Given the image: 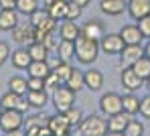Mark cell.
Returning <instances> with one entry per match:
<instances>
[{"label":"cell","mask_w":150,"mask_h":136,"mask_svg":"<svg viewBox=\"0 0 150 136\" xmlns=\"http://www.w3.org/2000/svg\"><path fill=\"white\" fill-rule=\"evenodd\" d=\"M100 55V43L98 41H89L85 37L79 35V39L75 41V57L81 65H91L98 61Z\"/></svg>","instance_id":"obj_1"},{"label":"cell","mask_w":150,"mask_h":136,"mask_svg":"<svg viewBox=\"0 0 150 136\" xmlns=\"http://www.w3.org/2000/svg\"><path fill=\"white\" fill-rule=\"evenodd\" d=\"M77 128L83 136H105L108 134V120H103L98 114H91V116L83 118Z\"/></svg>","instance_id":"obj_2"},{"label":"cell","mask_w":150,"mask_h":136,"mask_svg":"<svg viewBox=\"0 0 150 136\" xmlns=\"http://www.w3.org/2000/svg\"><path fill=\"white\" fill-rule=\"evenodd\" d=\"M53 106L57 112H67L69 108H73L75 104V91L69 89L67 85H59L55 91H53Z\"/></svg>","instance_id":"obj_3"},{"label":"cell","mask_w":150,"mask_h":136,"mask_svg":"<svg viewBox=\"0 0 150 136\" xmlns=\"http://www.w3.org/2000/svg\"><path fill=\"white\" fill-rule=\"evenodd\" d=\"M23 124H25V116L21 110H2V114H0V130L2 132L21 130Z\"/></svg>","instance_id":"obj_4"},{"label":"cell","mask_w":150,"mask_h":136,"mask_svg":"<svg viewBox=\"0 0 150 136\" xmlns=\"http://www.w3.org/2000/svg\"><path fill=\"white\" fill-rule=\"evenodd\" d=\"M100 110H101V114H103L105 118L124 112V108H122V96L116 93V91H108V93H103L101 100H100Z\"/></svg>","instance_id":"obj_5"},{"label":"cell","mask_w":150,"mask_h":136,"mask_svg":"<svg viewBox=\"0 0 150 136\" xmlns=\"http://www.w3.org/2000/svg\"><path fill=\"white\" fill-rule=\"evenodd\" d=\"M28 23L37 28V30H43V33H51V30H55V27H57V21L51 16L45 8L35 10V12L30 14V21H28Z\"/></svg>","instance_id":"obj_6"},{"label":"cell","mask_w":150,"mask_h":136,"mask_svg":"<svg viewBox=\"0 0 150 136\" xmlns=\"http://www.w3.org/2000/svg\"><path fill=\"white\" fill-rule=\"evenodd\" d=\"M126 43L124 39L120 37V33H110V35H103V39L100 41V51L108 55H120L124 51Z\"/></svg>","instance_id":"obj_7"},{"label":"cell","mask_w":150,"mask_h":136,"mask_svg":"<svg viewBox=\"0 0 150 136\" xmlns=\"http://www.w3.org/2000/svg\"><path fill=\"white\" fill-rule=\"evenodd\" d=\"M47 126H49L53 136H69V130H71V124L67 122V116L63 112H57L55 116H49Z\"/></svg>","instance_id":"obj_8"},{"label":"cell","mask_w":150,"mask_h":136,"mask_svg":"<svg viewBox=\"0 0 150 136\" xmlns=\"http://www.w3.org/2000/svg\"><path fill=\"white\" fill-rule=\"evenodd\" d=\"M0 106H2V110H21V112H25L26 108H30L25 96H18V93H14V91H10V89L0 98Z\"/></svg>","instance_id":"obj_9"},{"label":"cell","mask_w":150,"mask_h":136,"mask_svg":"<svg viewBox=\"0 0 150 136\" xmlns=\"http://www.w3.org/2000/svg\"><path fill=\"white\" fill-rule=\"evenodd\" d=\"M10 33H12L14 43H18V45H30V43H35V27L30 23L28 25H21L18 23Z\"/></svg>","instance_id":"obj_10"},{"label":"cell","mask_w":150,"mask_h":136,"mask_svg":"<svg viewBox=\"0 0 150 136\" xmlns=\"http://www.w3.org/2000/svg\"><path fill=\"white\" fill-rule=\"evenodd\" d=\"M126 10L134 21H140V18L150 14V0H128Z\"/></svg>","instance_id":"obj_11"},{"label":"cell","mask_w":150,"mask_h":136,"mask_svg":"<svg viewBox=\"0 0 150 136\" xmlns=\"http://www.w3.org/2000/svg\"><path fill=\"white\" fill-rule=\"evenodd\" d=\"M103 35H105V28H103V25H101L100 21H87L81 27V37H85L89 41H98L100 43L101 39H103Z\"/></svg>","instance_id":"obj_12"},{"label":"cell","mask_w":150,"mask_h":136,"mask_svg":"<svg viewBox=\"0 0 150 136\" xmlns=\"http://www.w3.org/2000/svg\"><path fill=\"white\" fill-rule=\"evenodd\" d=\"M120 79H122L124 89H128V91H136V89H140L144 85V79L138 73H134L132 67H122V77Z\"/></svg>","instance_id":"obj_13"},{"label":"cell","mask_w":150,"mask_h":136,"mask_svg":"<svg viewBox=\"0 0 150 136\" xmlns=\"http://www.w3.org/2000/svg\"><path fill=\"white\" fill-rule=\"evenodd\" d=\"M83 83H85V89L100 91L103 87V73L100 69H87V71H83Z\"/></svg>","instance_id":"obj_14"},{"label":"cell","mask_w":150,"mask_h":136,"mask_svg":"<svg viewBox=\"0 0 150 136\" xmlns=\"http://www.w3.org/2000/svg\"><path fill=\"white\" fill-rule=\"evenodd\" d=\"M67 4H69V0H45V10L55 21H65Z\"/></svg>","instance_id":"obj_15"},{"label":"cell","mask_w":150,"mask_h":136,"mask_svg":"<svg viewBox=\"0 0 150 136\" xmlns=\"http://www.w3.org/2000/svg\"><path fill=\"white\" fill-rule=\"evenodd\" d=\"M120 37L124 39L126 45H142V41H144L138 25H124L120 28Z\"/></svg>","instance_id":"obj_16"},{"label":"cell","mask_w":150,"mask_h":136,"mask_svg":"<svg viewBox=\"0 0 150 136\" xmlns=\"http://www.w3.org/2000/svg\"><path fill=\"white\" fill-rule=\"evenodd\" d=\"M26 102L28 106L35 110H43L49 102V96H47V89H28L26 91Z\"/></svg>","instance_id":"obj_17"},{"label":"cell","mask_w":150,"mask_h":136,"mask_svg":"<svg viewBox=\"0 0 150 136\" xmlns=\"http://www.w3.org/2000/svg\"><path fill=\"white\" fill-rule=\"evenodd\" d=\"M120 55H122V67H130L134 61H138L144 55V47L142 45H126Z\"/></svg>","instance_id":"obj_18"},{"label":"cell","mask_w":150,"mask_h":136,"mask_svg":"<svg viewBox=\"0 0 150 136\" xmlns=\"http://www.w3.org/2000/svg\"><path fill=\"white\" fill-rule=\"evenodd\" d=\"M100 10L108 16H120L126 10V0H100Z\"/></svg>","instance_id":"obj_19"},{"label":"cell","mask_w":150,"mask_h":136,"mask_svg":"<svg viewBox=\"0 0 150 136\" xmlns=\"http://www.w3.org/2000/svg\"><path fill=\"white\" fill-rule=\"evenodd\" d=\"M81 35V27L75 25V21H63L59 27V37L63 41H77Z\"/></svg>","instance_id":"obj_20"},{"label":"cell","mask_w":150,"mask_h":136,"mask_svg":"<svg viewBox=\"0 0 150 136\" xmlns=\"http://www.w3.org/2000/svg\"><path fill=\"white\" fill-rule=\"evenodd\" d=\"M130 114L126 112H120V114H114L108 118V132H124L128 122H130Z\"/></svg>","instance_id":"obj_21"},{"label":"cell","mask_w":150,"mask_h":136,"mask_svg":"<svg viewBox=\"0 0 150 136\" xmlns=\"http://www.w3.org/2000/svg\"><path fill=\"white\" fill-rule=\"evenodd\" d=\"M26 71H28V77H41V79H45L51 73V65L47 61H30V65L26 67Z\"/></svg>","instance_id":"obj_22"},{"label":"cell","mask_w":150,"mask_h":136,"mask_svg":"<svg viewBox=\"0 0 150 136\" xmlns=\"http://www.w3.org/2000/svg\"><path fill=\"white\" fill-rule=\"evenodd\" d=\"M18 25L16 10H0V30H12Z\"/></svg>","instance_id":"obj_23"},{"label":"cell","mask_w":150,"mask_h":136,"mask_svg":"<svg viewBox=\"0 0 150 136\" xmlns=\"http://www.w3.org/2000/svg\"><path fill=\"white\" fill-rule=\"evenodd\" d=\"M10 61H12V65H14L16 69H26L33 59H30V55H28L26 49H16V51L10 53Z\"/></svg>","instance_id":"obj_24"},{"label":"cell","mask_w":150,"mask_h":136,"mask_svg":"<svg viewBox=\"0 0 150 136\" xmlns=\"http://www.w3.org/2000/svg\"><path fill=\"white\" fill-rule=\"evenodd\" d=\"M122 108H124L126 114L136 116V114L140 112V98H136V96H134V91L126 93L124 98H122Z\"/></svg>","instance_id":"obj_25"},{"label":"cell","mask_w":150,"mask_h":136,"mask_svg":"<svg viewBox=\"0 0 150 136\" xmlns=\"http://www.w3.org/2000/svg\"><path fill=\"white\" fill-rule=\"evenodd\" d=\"M57 53H59V59L61 61H71L75 57V41H59L57 45Z\"/></svg>","instance_id":"obj_26"},{"label":"cell","mask_w":150,"mask_h":136,"mask_svg":"<svg viewBox=\"0 0 150 136\" xmlns=\"http://www.w3.org/2000/svg\"><path fill=\"white\" fill-rule=\"evenodd\" d=\"M26 51H28V55H30L33 61H47V57H49V49H47L43 43H39V41L30 43Z\"/></svg>","instance_id":"obj_27"},{"label":"cell","mask_w":150,"mask_h":136,"mask_svg":"<svg viewBox=\"0 0 150 136\" xmlns=\"http://www.w3.org/2000/svg\"><path fill=\"white\" fill-rule=\"evenodd\" d=\"M130 67H132L134 73H138L142 79L150 77V57H146V55H142V57H140L138 61H134Z\"/></svg>","instance_id":"obj_28"},{"label":"cell","mask_w":150,"mask_h":136,"mask_svg":"<svg viewBox=\"0 0 150 136\" xmlns=\"http://www.w3.org/2000/svg\"><path fill=\"white\" fill-rule=\"evenodd\" d=\"M65 85H67L69 89H73L75 93H77V91H81V89L85 87V83H83V71H79V69H73V71H71V75L67 77Z\"/></svg>","instance_id":"obj_29"},{"label":"cell","mask_w":150,"mask_h":136,"mask_svg":"<svg viewBox=\"0 0 150 136\" xmlns=\"http://www.w3.org/2000/svg\"><path fill=\"white\" fill-rule=\"evenodd\" d=\"M8 89L14 91V93H18V96H26V91H28V83H26L25 77L14 75V77H10V81H8Z\"/></svg>","instance_id":"obj_30"},{"label":"cell","mask_w":150,"mask_h":136,"mask_svg":"<svg viewBox=\"0 0 150 136\" xmlns=\"http://www.w3.org/2000/svg\"><path fill=\"white\" fill-rule=\"evenodd\" d=\"M71 71H73V67H71V63L69 61H57V65H55V69H53V73L61 79V83H65L67 81V77L71 75Z\"/></svg>","instance_id":"obj_31"},{"label":"cell","mask_w":150,"mask_h":136,"mask_svg":"<svg viewBox=\"0 0 150 136\" xmlns=\"http://www.w3.org/2000/svg\"><path fill=\"white\" fill-rule=\"evenodd\" d=\"M124 134L126 136H142V134H144V124L132 116V118H130V122H128V126H126Z\"/></svg>","instance_id":"obj_32"},{"label":"cell","mask_w":150,"mask_h":136,"mask_svg":"<svg viewBox=\"0 0 150 136\" xmlns=\"http://www.w3.org/2000/svg\"><path fill=\"white\" fill-rule=\"evenodd\" d=\"M16 10L30 16L35 10H39V0H16Z\"/></svg>","instance_id":"obj_33"},{"label":"cell","mask_w":150,"mask_h":136,"mask_svg":"<svg viewBox=\"0 0 150 136\" xmlns=\"http://www.w3.org/2000/svg\"><path fill=\"white\" fill-rule=\"evenodd\" d=\"M63 114L67 116V122L71 124V128H73V126H79L81 120H83V112H81L79 108H75V106H73V108H69L67 112H63Z\"/></svg>","instance_id":"obj_34"},{"label":"cell","mask_w":150,"mask_h":136,"mask_svg":"<svg viewBox=\"0 0 150 136\" xmlns=\"http://www.w3.org/2000/svg\"><path fill=\"white\" fill-rule=\"evenodd\" d=\"M81 12H83V8L79 6V4H75L69 0V4H67V14H65V21H77L79 16H81Z\"/></svg>","instance_id":"obj_35"},{"label":"cell","mask_w":150,"mask_h":136,"mask_svg":"<svg viewBox=\"0 0 150 136\" xmlns=\"http://www.w3.org/2000/svg\"><path fill=\"white\" fill-rule=\"evenodd\" d=\"M39 43H43V45H45L49 51L57 49V45H59V43H57V39H55V30H51V33H45V35H43V39H41Z\"/></svg>","instance_id":"obj_36"},{"label":"cell","mask_w":150,"mask_h":136,"mask_svg":"<svg viewBox=\"0 0 150 136\" xmlns=\"http://www.w3.org/2000/svg\"><path fill=\"white\" fill-rule=\"evenodd\" d=\"M59 85H61V79H59V77L53 73V69H51V73L45 77V89H47V91H55Z\"/></svg>","instance_id":"obj_37"},{"label":"cell","mask_w":150,"mask_h":136,"mask_svg":"<svg viewBox=\"0 0 150 136\" xmlns=\"http://www.w3.org/2000/svg\"><path fill=\"white\" fill-rule=\"evenodd\" d=\"M138 28H140V33H142L144 39H150V14L138 21Z\"/></svg>","instance_id":"obj_38"},{"label":"cell","mask_w":150,"mask_h":136,"mask_svg":"<svg viewBox=\"0 0 150 136\" xmlns=\"http://www.w3.org/2000/svg\"><path fill=\"white\" fill-rule=\"evenodd\" d=\"M142 118H146V120H150V93L146 96V98H142L140 100V112H138Z\"/></svg>","instance_id":"obj_39"},{"label":"cell","mask_w":150,"mask_h":136,"mask_svg":"<svg viewBox=\"0 0 150 136\" xmlns=\"http://www.w3.org/2000/svg\"><path fill=\"white\" fill-rule=\"evenodd\" d=\"M26 83H28V89H45V79L41 77H28Z\"/></svg>","instance_id":"obj_40"},{"label":"cell","mask_w":150,"mask_h":136,"mask_svg":"<svg viewBox=\"0 0 150 136\" xmlns=\"http://www.w3.org/2000/svg\"><path fill=\"white\" fill-rule=\"evenodd\" d=\"M10 57V47H8V43H4V41H0V65H4V61Z\"/></svg>","instance_id":"obj_41"},{"label":"cell","mask_w":150,"mask_h":136,"mask_svg":"<svg viewBox=\"0 0 150 136\" xmlns=\"http://www.w3.org/2000/svg\"><path fill=\"white\" fill-rule=\"evenodd\" d=\"M0 10H16V0H0Z\"/></svg>","instance_id":"obj_42"},{"label":"cell","mask_w":150,"mask_h":136,"mask_svg":"<svg viewBox=\"0 0 150 136\" xmlns=\"http://www.w3.org/2000/svg\"><path fill=\"white\" fill-rule=\"evenodd\" d=\"M71 2H75V4H79L81 8H85V6H87V4H89L91 0H71Z\"/></svg>","instance_id":"obj_43"},{"label":"cell","mask_w":150,"mask_h":136,"mask_svg":"<svg viewBox=\"0 0 150 136\" xmlns=\"http://www.w3.org/2000/svg\"><path fill=\"white\" fill-rule=\"evenodd\" d=\"M6 136H25L21 130H12V132H6Z\"/></svg>","instance_id":"obj_44"},{"label":"cell","mask_w":150,"mask_h":136,"mask_svg":"<svg viewBox=\"0 0 150 136\" xmlns=\"http://www.w3.org/2000/svg\"><path fill=\"white\" fill-rule=\"evenodd\" d=\"M144 55H146V57H150V41L144 45Z\"/></svg>","instance_id":"obj_45"},{"label":"cell","mask_w":150,"mask_h":136,"mask_svg":"<svg viewBox=\"0 0 150 136\" xmlns=\"http://www.w3.org/2000/svg\"><path fill=\"white\" fill-rule=\"evenodd\" d=\"M105 136H124V132H108Z\"/></svg>","instance_id":"obj_46"},{"label":"cell","mask_w":150,"mask_h":136,"mask_svg":"<svg viewBox=\"0 0 150 136\" xmlns=\"http://www.w3.org/2000/svg\"><path fill=\"white\" fill-rule=\"evenodd\" d=\"M144 83H146V89H148V93H150V77H146V79H144Z\"/></svg>","instance_id":"obj_47"},{"label":"cell","mask_w":150,"mask_h":136,"mask_svg":"<svg viewBox=\"0 0 150 136\" xmlns=\"http://www.w3.org/2000/svg\"><path fill=\"white\" fill-rule=\"evenodd\" d=\"M126 2H128V0H126Z\"/></svg>","instance_id":"obj_48"},{"label":"cell","mask_w":150,"mask_h":136,"mask_svg":"<svg viewBox=\"0 0 150 136\" xmlns=\"http://www.w3.org/2000/svg\"><path fill=\"white\" fill-rule=\"evenodd\" d=\"M124 136H126V134H124Z\"/></svg>","instance_id":"obj_49"}]
</instances>
